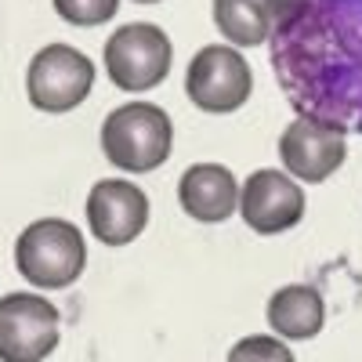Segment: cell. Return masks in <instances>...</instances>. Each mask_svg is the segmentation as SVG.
<instances>
[{
	"label": "cell",
	"mask_w": 362,
	"mask_h": 362,
	"mask_svg": "<svg viewBox=\"0 0 362 362\" xmlns=\"http://www.w3.org/2000/svg\"><path fill=\"white\" fill-rule=\"evenodd\" d=\"M272 69L297 116L362 134V0H305L272 25Z\"/></svg>",
	"instance_id": "obj_1"
},
{
	"label": "cell",
	"mask_w": 362,
	"mask_h": 362,
	"mask_svg": "<svg viewBox=\"0 0 362 362\" xmlns=\"http://www.w3.org/2000/svg\"><path fill=\"white\" fill-rule=\"evenodd\" d=\"M87 243L73 221L40 218L15 239V268L37 290H66L83 276Z\"/></svg>",
	"instance_id": "obj_2"
},
{
	"label": "cell",
	"mask_w": 362,
	"mask_h": 362,
	"mask_svg": "<svg viewBox=\"0 0 362 362\" xmlns=\"http://www.w3.org/2000/svg\"><path fill=\"white\" fill-rule=\"evenodd\" d=\"M174 145L170 116L153 102H131L105 116L102 124V153L116 170L148 174L167 163Z\"/></svg>",
	"instance_id": "obj_3"
},
{
	"label": "cell",
	"mask_w": 362,
	"mask_h": 362,
	"mask_svg": "<svg viewBox=\"0 0 362 362\" xmlns=\"http://www.w3.org/2000/svg\"><path fill=\"white\" fill-rule=\"evenodd\" d=\"M105 73L119 90H153L170 73V37L153 22H131L105 40Z\"/></svg>",
	"instance_id": "obj_4"
},
{
	"label": "cell",
	"mask_w": 362,
	"mask_h": 362,
	"mask_svg": "<svg viewBox=\"0 0 362 362\" xmlns=\"http://www.w3.org/2000/svg\"><path fill=\"white\" fill-rule=\"evenodd\" d=\"M90 87H95V62L69 47V44H47L33 54L25 73V90H29V102L33 109L58 116V112H69L76 109Z\"/></svg>",
	"instance_id": "obj_5"
},
{
	"label": "cell",
	"mask_w": 362,
	"mask_h": 362,
	"mask_svg": "<svg viewBox=\"0 0 362 362\" xmlns=\"http://www.w3.org/2000/svg\"><path fill=\"white\" fill-rule=\"evenodd\" d=\"M62 337L58 308L44 293L0 297V362H44Z\"/></svg>",
	"instance_id": "obj_6"
},
{
	"label": "cell",
	"mask_w": 362,
	"mask_h": 362,
	"mask_svg": "<svg viewBox=\"0 0 362 362\" xmlns=\"http://www.w3.org/2000/svg\"><path fill=\"white\" fill-rule=\"evenodd\" d=\"M250 87H254V76H250L247 58L235 47H221V44L199 47L185 73L189 102L214 116H225V112H235L239 105H247Z\"/></svg>",
	"instance_id": "obj_7"
},
{
	"label": "cell",
	"mask_w": 362,
	"mask_h": 362,
	"mask_svg": "<svg viewBox=\"0 0 362 362\" xmlns=\"http://www.w3.org/2000/svg\"><path fill=\"white\" fill-rule=\"evenodd\" d=\"M305 192L290 174L279 170H254L243 189H239V214L247 228L257 235H279L290 232L305 218Z\"/></svg>",
	"instance_id": "obj_8"
},
{
	"label": "cell",
	"mask_w": 362,
	"mask_h": 362,
	"mask_svg": "<svg viewBox=\"0 0 362 362\" xmlns=\"http://www.w3.org/2000/svg\"><path fill=\"white\" fill-rule=\"evenodd\" d=\"M87 225L98 243L127 247L148 225V196L124 177H105L87 196Z\"/></svg>",
	"instance_id": "obj_9"
},
{
	"label": "cell",
	"mask_w": 362,
	"mask_h": 362,
	"mask_svg": "<svg viewBox=\"0 0 362 362\" xmlns=\"http://www.w3.org/2000/svg\"><path fill=\"white\" fill-rule=\"evenodd\" d=\"M344 156H348L344 134L308 116H297L279 138V160L286 174L297 181H308V185L326 181L344 163Z\"/></svg>",
	"instance_id": "obj_10"
},
{
	"label": "cell",
	"mask_w": 362,
	"mask_h": 362,
	"mask_svg": "<svg viewBox=\"0 0 362 362\" xmlns=\"http://www.w3.org/2000/svg\"><path fill=\"white\" fill-rule=\"evenodd\" d=\"M177 203L189 218H196L203 225L225 221V218H232V210H239L235 174L221 163H196L177 181Z\"/></svg>",
	"instance_id": "obj_11"
},
{
	"label": "cell",
	"mask_w": 362,
	"mask_h": 362,
	"mask_svg": "<svg viewBox=\"0 0 362 362\" xmlns=\"http://www.w3.org/2000/svg\"><path fill=\"white\" fill-rule=\"evenodd\" d=\"M326 322L322 293L305 283H290L268 297V326L283 341H312Z\"/></svg>",
	"instance_id": "obj_12"
},
{
	"label": "cell",
	"mask_w": 362,
	"mask_h": 362,
	"mask_svg": "<svg viewBox=\"0 0 362 362\" xmlns=\"http://www.w3.org/2000/svg\"><path fill=\"white\" fill-rule=\"evenodd\" d=\"M214 22L239 47H257L272 37V15L264 0H214Z\"/></svg>",
	"instance_id": "obj_13"
},
{
	"label": "cell",
	"mask_w": 362,
	"mask_h": 362,
	"mask_svg": "<svg viewBox=\"0 0 362 362\" xmlns=\"http://www.w3.org/2000/svg\"><path fill=\"white\" fill-rule=\"evenodd\" d=\"M228 362H297V358H293V351L286 348L283 337H276V334H250V337L232 344Z\"/></svg>",
	"instance_id": "obj_14"
},
{
	"label": "cell",
	"mask_w": 362,
	"mask_h": 362,
	"mask_svg": "<svg viewBox=\"0 0 362 362\" xmlns=\"http://www.w3.org/2000/svg\"><path fill=\"white\" fill-rule=\"evenodd\" d=\"M119 0H54V11L62 22L90 29V25H102L116 15Z\"/></svg>",
	"instance_id": "obj_15"
},
{
	"label": "cell",
	"mask_w": 362,
	"mask_h": 362,
	"mask_svg": "<svg viewBox=\"0 0 362 362\" xmlns=\"http://www.w3.org/2000/svg\"><path fill=\"white\" fill-rule=\"evenodd\" d=\"M305 0H264V8H268V15H272V25H279V22H286Z\"/></svg>",
	"instance_id": "obj_16"
},
{
	"label": "cell",
	"mask_w": 362,
	"mask_h": 362,
	"mask_svg": "<svg viewBox=\"0 0 362 362\" xmlns=\"http://www.w3.org/2000/svg\"><path fill=\"white\" fill-rule=\"evenodd\" d=\"M134 4H160V0H134Z\"/></svg>",
	"instance_id": "obj_17"
}]
</instances>
